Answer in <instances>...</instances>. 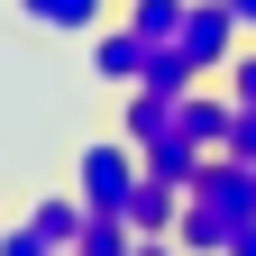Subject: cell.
I'll list each match as a JSON object with an SVG mask.
<instances>
[{
	"instance_id": "obj_17",
	"label": "cell",
	"mask_w": 256,
	"mask_h": 256,
	"mask_svg": "<svg viewBox=\"0 0 256 256\" xmlns=\"http://www.w3.org/2000/svg\"><path fill=\"white\" fill-rule=\"evenodd\" d=\"M247 192H256V165H247Z\"/></svg>"
},
{
	"instance_id": "obj_4",
	"label": "cell",
	"mask_w": 256,
	"mask_h": 256,
	"mask_svg": "<svg viewBox=\"0 0 256 256\" xmlns=\"http://www.w3.org/2000/svg\"><path fill=\"white\" fill-rule=\"evenodd\" d=\"M146 55H156V37H138V28H92V74H101L110 92H128V82H146Z\"/></svg>"
},
{
	"instance_id": "obj_8",
	"label": "cell",
	"mask_w": 256,
	"mask_h": 256,
	"mask_svg": "<svg viewBox=\"0 0 256 256\" xmlns=\"http://www.w3.org/2000/svg\"><path fill=\"white\" fill-rule=\"evenodd\" d=\"M220 128H229V92H202V82H192L183 92V138L192 146H220Z\"/></svg>"
},
{
	"instance_id": "obj_3",
	"label": "cell",
	"mask_w": 256,
	"mask_h": 256,
	"mask_svg": "<svg viewBox=\"0 0 256 256\" xmlns=\"http://www.w3.org/2000/svg\"><path fill=\"white\" fill-rule=\"evenodd\" d=\"M174 46L192 74H229V55H238V18H229V0H192L183 28H174Z\"/></svg>"
},
{
	"instance_id": "obj_1",
	"label": "cell",
	"mask_w": 256,
	"mask_h": 256,
	"mask_svg": "<svg viewBox=\"0 0 256 256\" xmlns=\"http://www.w3.org/2000/svg\"><path fill=\"white\" fill-rule=\"evenodd\" d=\"M256 220V192H247V165L238 156H202V174L183 183V210H174V247L183 256H229V238Z\"/></svg>"
},
{
	"instance_id": "obj_5",
	"label": "cell",
	"mask_w": 256,
	"mask_h": 256,
	"mask_svg": "<svg viewBox=\"0 0 256 256\" xmlns=\"http://www.w3.org/2000/svg\"><path fill=\"white\" fill-rule=\"evenodd\" d=\"M174 210H183V192H174L165 174H146L138 192H128V229H138V238H165V229H174Z\"/></svg>"
},
{
	"instance_id": "obj_7",
	"label": "cell",
	"mask_w": 256,
	"mask_h": 256,
	"mask_svg": "<svg viewBox=\"0 0 256 256\" xmlns=\"http://www.w3.org/2000/svg\"><path fill=\"white\" fill-rule=\"evenodd\" d=\"M74 256H138V229H128V210H82Z\"/></svg>"
},
{
	"instance_id": "obj_16",
	"label": "cell",
	"mask_w": 256,
	"mask_h": 256,
	"mask_svg": "<svg viewBox=\"0 0 256 256\" xmlns=\"http://www.w3.org/2000/svg\"><path fill=\"white\" fill-rule=\"evenodd\" d=\"M229 256H256V220H247V229H238V238H229Z\"/></svg>"
},
{
	"instance_id": "obj_10",
	"label": "cell",
	"mask_w": 256,
	"mask_h": 256,
	"mask_svg": "<svg viewBox=\"0 0 256 256\" xmlns=\"http://www.w3.org/2000/svg\"><path fill=\"white\" fill-rule=\"evenodd\" d=\"M183 10H192V0H119V18L138 28V37H156V46H174V28H183Z\"/></svg>"
},
{
	"instance_id": "obj_12",
	"label": "cell",
	"mask_w": 256,
	"mask_h": 256,
	"mask_svg": "<svg viewBox=\"0 0 256 256\" xmlns=\"http://www.w3.org/2000/svg\"><path fill=\"white\" fill-rule=\"evenodd\" d=\"M220 156L256 165V101H229V128H220Z\"/></svg>"
},
{
	"instance_id": "obj_2",
	"label": "cell",
	"mask_w": 256,
	"mask_h": 256,
	"mask_svg": "<svg viewBox=\"0 0 256 256\" xmlns=\"http://www.w3.org/2000/svg\"><path fill=\"white\" fill-rule=\"evenodd\" d=\"M146 183V156H138V138H92L82 156H74V192H82V210H128V192Z\"/></svg>"
},
{
	"instance_id": "obj_6",
	"label": "cell",
	"mask_w": 256,
	"mask_h": 256,
	"mask_svg": "<svg viewBox=\"0 0 256 256\" xmlns=\"http://www.w3.org/2000/svg\"><path fill=\"white\" fill-rule=\"evenodd\" d=\"M28 28H55V37H92L101 28V0H18Z\"/></svg>"
},
{
	"instance_id": "obj_18",
	"label": "cell",
	"mask_w": 256,
	"mask_h": 256,
	"mask_svg": "<svg viewBox=\"0 0 256 256\" xmlns=\"http://www.w3.org/2000/svg\"><path fill=\"white\" fill-rule=\"evenodd\" d=\"M55 256H74V247H55Z\"/></svg>"
},
{
	"instance_id": "obj_13",
	"label": "cell",
	"mask_w": 256,
	"mask_h": 256,
	"mask_svg": "<svg viewBox=\"0 0 256 256\" xmlns=\"http://www.w3.org/2000/svg\"><path fill=\"white\" fill-rule=\"evenodd\" d=\"M0 256H55V238L37 229V220H18V229H0Z\"/></svg>"
},
{
	"instance_id": "obj_14",
	"label": "cell",
	"mask_w": 256,
	"mask_h": 256,
	"mask_svg": "<svg viewBox=\"0 0 256 256\" xmlns=\"http://www.w3.org/2000/svg\"><path fill=\"white\" fill-rule=\"evenodd\" d=\"M229 18H238V37H256V0H229Z\"/></svg>"
},
{
	"instance_id": "obj_11",
	"label": "cell",
	"mask_w": 256,
	"mask_h": 256,
	"mask_svg": "<svg viewBox=\"0 0 256 256\" xmlns=\"http://www.w3.org/2000/svg\"><path fill=\"white\" fill-rule=\"evenodd\" d=\"M28 220H37V229H46L55 247H74V238H82V192H46V202L28 210Z\"/></svg>"
},
{
	"instance_id": "obj_15",
	"label": "cell",
	"mask_w": 256,
	"mask_h": 256,
	"mask_svg": "<svg viewBox=\"0 0 256 256\" xmlns=\"http://www.w3.org/2000/svg\"><path fill=\"white\" fill-rule=\"evenodd\" d=\"M138 256H183V247H174V229H165V238H138Z\"/></svg>"
},
{
	"instance_id": "obj_9",
	"label": "cell",
	"mask_w": 256,
	"mask_h": 256,
	"mask_svg": "<svg viewBox=\"0 0 256 256\" xmlns=\"http://www.w3.org/2000/svg\"><path fill=\"white\" fill-rule=\"evenodd\" d=\"M138 156H146V174H165L174 192H183L192 174H202V146H192V138H183V128H174V138H156V146H138Z\"/></svg>"
}]
</instances>
